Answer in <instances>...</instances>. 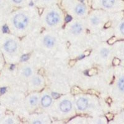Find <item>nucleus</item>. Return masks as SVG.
Segmentation results:
<instances>
[{
    "label": "nucleus",
    "mask_w": 124,
    "mask_h": 124,
    "mask_svg": "<svg viewBox=\"0 0 124 124\" xmlns=\"http://www.w3.org/2000/svg\"><path fill=\"white\" fill-rule=\"evenodd\" d=\"M4 48L8 52L13 53L17 48V44L14 40H9L4 44Z\"/></svg>",
    "instance_id": "7ed1b4c3"
},
{
    "label": "nucleus",
    "mask_w": 124,
    "mask_h": 124,
    "mask_svg": "<svg viewBox=\"0 0 124 124\" xmlns=\"http://www.w3.org/2000/svg\"><path fill=\"white\" fill-rule=\"evenodd\" d=\"M71 20V17H70V16H67L66 18V22H69Z\"/></svg>",
    "instance_id": "6ab92c4d"
},
{
    "label": "nucleus",
    "mask_w": 124,
    "mask_h": 124,
    "mask_svg": "<svg viewBox=\"0 0 124 124\" xmlns=\"http://www.w3.org/2000/svg\"><path fill=\"white\" fill-rule=\"evenodd\" d=\"M8 27H3V31H4V32H7L8 31Z\"/></svg>",
    "instance_id": "5701e85b"
},
{
    "label": "nucleus",
    "mask_w": 124,
    "mask_h": 124,
    "mask_svg": "<svg viewBox=\"0 0 124 124\" xmlns=\"http://www.w3.org/2000/svg\"><path fill=\"white\" fill-rule=\"evenodd\" d=\"M42 105L44 107H48L51 104V102H52V99L51 97L48 96H45L43 97V98L42 99Z\"/></svg>",
    "instance_id": "0eeeda50"
},
{
    "label": "nucleus",
    "mask_w": 124,
    "mask_h": 124,
    "mask_svg": "<svg viewBox=\"0 0 124 124\" xmlns=\"http://www.w3.org/2000/svg\"><path fill=\"white\" fill-rule=\"evenodd\" d=\"M44 43L47 47H52L55 44V40L50 36H46L44 39Z\"/></svg>",
    "instance_id": "423d86ee"
},
{
    "label": "nucleus",
    "mask_w": 124,
    "mask_h": 124,
    "mask_svg": "<svg viewBox=\"0 0 124 124\" xmlns=\"http://www.w3.org/2000/svg\"><path fill=\"white\" fill-rule=\"evenodd\" d=\"M34 124H41V122H40L39 121H37V122H34Z\"/></svg>",
    "instance_id": "b1692460"
},
{
    "label": "nucleus",
    "mask_w": 124,
    "mask_h": 124,
    "mask_svg": "<svg viewBox=\"0 0 124 124\" xmlns=\"http://www.w3.org/2000/svg\"><path fill=\"white\" fill-rule=\"evenodd\" d=\"M108 50H107L106 49H103L101 51V55H102L104 57H106V56L108 55Z\"/></svg>",
    "instance_id": "dca6fc26"
},
{
    "label": "nucleus",
    "mask_w": 124,
    "mask_h": 124,
    "mask_svg": "<svg viewBox=\"0 0 124 124\" xmlns=\"http://www.w3.org/2000/svg\"><path fill=\"white\" fill-rule=\"evenodd\" d=\"M120 31L123 34H124V23H123L120 25Z\"/></svg>",
    "instance_id": "f3484780"
},
{
    "label": "nucleus",
    "mask_w": 124,
    "mask_h": 124,
    "mask_svg": "<svg viewBox=\"0 0 124 124\" xmlns=\"http://www.w3.org/2000/svg\"><path fill=\"white\" fill-rule=\"evenodd\" d=\"M59 15L56 12L54 11L48 13L46 17V23L50 25H54L57 24V23L59 21Z\"/></svg>",
    "instance_id": "f03ea898"
},
{
    "label": "nucleus",
    "mask_w": 124,
    "mask_h": 124,
    "mask_svg": "<svg viewBox=\"0 0 124 124\" xmlns=\"http://www.w3.org/2000/svg\"><path fill=\"white\" fill-rule=\"evenodd\" d=\"M31 73H32L31 70L30 68H27V69H25V71H24V75L26 76H29V75H31Z\"/></svg>",
    "instance_id": "2eb2a0df"
},
{
    "label": "nucleus",
    "mask_w": 124,
    "mask_h": 124,
    "mask_svg": "<svg viewBox=\"0 0 124 124\" xmlns=\"http://www.w3.org/2000/svg\"><path fill=\"white\" fill-rule=\"evenodd\" d=\"M71 31L73 33L75 34H79L82 31V26L81 25V24L76 23V24H75L73 25V27L71 28Z\"/></svg>",
    "instance_id": "1a4fd4ad"
},
{
    "label": "nucleus",
    "mask_w": 124,
    "mask_h": 124,
    "mask_svg": "<svg viewBox=\"0 0 124 124\" xmlns=\"http://www.w3.org/2000/svg\"><path fill=\"white\" fill-rule=\"evenodd\" d=\"M34 83L35 85H39L41 83V79H40L39 78H35V79H34Z\"/></svg>",
    "instance_id": "4468645a"
},
{
    "label": "nucleus",
    "mask_w": 124,
    "mask_h": 124,
    "mask_svg": "<svg viewBox=\"0 0 124 124\" xmlns=\"http://www.w3.org/2000/svg\"><path fill=\"white\" fill-rule=\"evenodd\" d=\"M13 1L16 3H20L23 0H13Z\"/></svg>",
    "instance_id": "412c9836"
},
{
    "label": "nucleus",
    "mask_w": 124,
    "mask_h": 124,
    "mask_svg": "<svg viewBox=\"0 0 124 124\" xmlns=\"http://www.w3.org/2000/svg\"><path fill=\"white\" fill-rule=\"evenodd\" d=\"M52 96H54L55 98H56V97H58L59 95H58L57 93H52Z\"/></svg>",
    "instance_id": "aec40b11"
},
{
    "label": "nucleus",
    "mask_w": 124,
    "mask_h": 124,
    "mask_svg": "<svg viewBox=\"0 0 124 124\" xmlns=\"http://www.w3.org/2000/svg\"><path fill=\"white\" fill-rule=\"evenodd\" d=\"M6 122L8 123V124H13V120H11V119H8V120H7V122Z\"/></svg>",
    "instance_id": "4be33fe9"
},
{
    "label": "nucleus",
    "mask_w": 124,
    "mask_h": 124,
    "mask_svg": "<svg viewBox=\"0 0 124 124\" xmlns=\"http://www.w3.org/2000/svg\"><path fill=\"white\" fill-rule=\"evenodd\" d=\"M27 58H28V56H27V55H23V57H22V60H23V61H25L26 60H27Z\"/></svg>",
    "instance_id": "a211bd4d"
},
{
    "label": "nucleus",
    "mask_w": 124,
    "mask_h": 124,
    "mask_svg": "<svg viewBox=\"0 0 124 124\" xmlns=\"http://www.w3.org/2000/svg\"><path fill=\"white\" fill-rule=\"evenodd\" d=\"M115 0H102L103 6L106 8H111L114 4Z\"/></svg>",
    "instance_id": "9d476101"
},
{
    "label": "nucleus",
    "mask_w": 124,
    "mask_h": 124,
    "mask_svg": "<svg viewBox=\"0 0 124 124\" xmlns=\"http://www.w3.org/2000/svg\"><path fill=\"white\" fill-rule=\"evenodd\" d=\"M75 12L79 15H82V14H85V12H86V8L82 4H78L75 8Z\"/></svg>",
    "instance_id": "6e6552de"
},
{
    "label": "nucleus",
    "mask_w": 124,
    "mask_h": 124,
    "mask_svg": "<svg viewBox=\"0 0 124 124\" xmlns=\"http://www.w3.org/2000/svg\"><path fill=\"white\" fill-rule=\"evenodd\" d=\"M87 100L85 98H80L77 101V107L81 110H85L87 107Z\"/></svg>",
    "instance_id": "39448f33"
},
{
    "label": "nucleus",
    "mask_w": 124,
    "mask_h": 124,
    "mask_svg": "<svg viewBox=\"0 0 124 124\" xmlns=\"http://www.w3.org/2000/svg\"><path fill=\"white\" fill-rule=\"evenodd\" d=\"M99 21V19L97 18V17H93V18L91 19V23L92 24H94V25H96L97 24H98Z\"/></svg>",
    "instance_id": "ddd939ff"
},
{
    "label": "nucleus",
    "mask_w": 124,
    "mask_h": 124,
    "mask_svg": "<svg viewBox=\"0 0 124 124\" xmlns=\"http://www.w3.org/2000/svg\"><path fill=\"white\" fill-rule=\"evenodd\" d=\"M13 23L16 27L18 29H23L25 28L28 23L27 16L23 14H18L14 17Z\"/></svg>",
    "instance_id": "f257e3e1"
},
{
    "label": "nucleus",
    "mask_w": 124,
    "mask_h": 124,
    "mask_svg": "<svg viewBox=\"0 0 124 124\" xmlns=\"http://www.w3.org/2000/svg\"><path fill=\"white\" fill-rule=\"evenodd\" d=\"M37 102H38V97H37L36 96H33L30 99V103L32 106H35L37 104Z\"/></svg>",
    "instance_id": "f8f14e48"
},
{
    "label": "nucleus",
    "mask_w": 124,
    "mask_h": 124,
    "mask_svg": "<svg viewBox=\"0 0 124 124\" xmlns=\"http://www.w3.org/2000/svg\"><path fill=\"white\" fill-rule=\"evenodd\" d=\"M118 86L120 91L124 92V76L122 77L120 79V80L118 81Z\"/></svg>",
    "instance_id": "9b49d317"
},
{
    "label": "nucleus",
    "mask_w": 124,
    "mask_h": 124,
    "mask_svg": "<svg viewBox=\"0 0 124 124\" xmlns=\"http://www.w3.org/2000/svg\"><path fill=\"white\" fill-rule=\"evenodd\" d=\"M72 105L71 103L69 101L65 100L63 101H62L60 103V110L63 112H69L71 108Z\"/></svg>",
    "instance_id": "20e7f679"
},
{
    "label": "nucleus",
    "mask_w": 124,
    "mask_h": 124,
    "mask_svg": "<svg viewBox=\"0 0 124 124\" xmlns=\"http://www.w3.org/2000/svg\"><path fill=\"white\" fill-rule=\"evenodd\" d=\"M81 1H83V0H80Z\"/></svg>",
    "instance_id": "393cba45"
}]
</instances>
